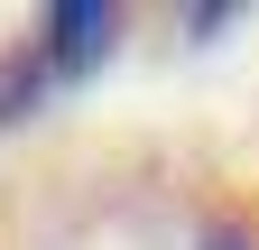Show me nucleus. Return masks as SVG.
Wrapping results in <instances>:
<instances>
[{"mask_svg":"<svg viewBox=\"0 0 259 250\" xmlns=\"http://www.w3.org/2000/svg\"><path fill=\"white\" fill-rule=\"evenodd\" d=\"M111 37H120V10H111V0H56V10H47V47H37L47 84H83V74H102Z\"/></svg>","mask_w":259,"mask_h":250,"instance_id":"f257e3e1","label":"nucleus"}]
</instances>
